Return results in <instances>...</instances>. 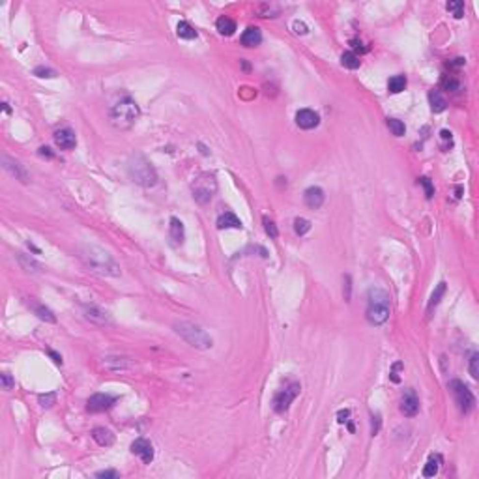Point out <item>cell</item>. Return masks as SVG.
Masks as SVG:
<instances>
[{
  "mask_svg": "<svg viewBox=\"0 0 479 479\" xmlns=\"http://www.w3.org/2000/svg\"><path fill=\"white\" fill-rule=\"evenodd\" d=\"M79 257L82 264L92 269L94 273L107 275V277H120V273H122L118 262L98 245H80Z\"/></svg>",
  "mask_w": 479,
  "mask_h": 479,
  "instance_id": "obj_1",
  "label": "cell"
},
{
  "mask_svg": "<svg viewBox=\"0 0 479 479\" xmlns=\"http://www.w3.org/2000/svg\"><path fill=\"white\" fill-rule=\"evenodd\" d=\"M389 294L386 290L374 289L369 290V296H367V311H365V317L367 322L373 326H382L386 320L389 319V313H391V301H389Z\"/></svg>",
  "mask_w": 479,
  "mask_h": 479,
  "instance_id": "obj_2",
  "label": "cell"
},
{
  "mask_svg": "<svg viewBox=\"0 0 479 479\" xmlns=\"http://www.w3.org/2000/svg\"><path fill=\"white\" fill-rule=\"evenodd\" d=\"M128 174L135 184H139L142 187H154L158 184V172L152 167V163L146 161V158H142V156L131 158L128 163Z\"/></svg>",
  "mask_w": 479,
  "mask_h": 479,
  "instance_id": "obj_3",
  "label": "cell"
},
{
  "mask_svg": "<svg viewBox=\"0 0 479 479\" xmlns=\"http://www.w3.org/2000/svg\"><path fill=\"white\" fill-rule=\"evenodd\" d=\"M174 331H176L187 345L195 346V348L208 350L213 346V339H212L200 326L193 324V322H176V324H174Z\"/></svg>",
  "mask_w": 479,
  "mask_h": 479,
  "instance_id": "obj_4",
  "label": "cell"
},
{
  "mask_svg": "<svg viewBox=\"0 0 479 479\" xmlns=\"http://www.w3.org/2000/svg\"><path fill=\"white\" fill-rule=\"evenodd\" d=\"M139 114H140L139 105L128 98V100L116 103L110 109V124L116 130H130V128H133V124L137 122Z\"/></svg>",
  "mask_w": 479,
  "mask_h": 479,
  "instance_id": "obj_5",
  "label": "cell"
},
{
  "mask_svg": "<svg viewBox=\"0 0 479 479\" xmlns=\"http://www.w3.org/2000/svg\"><path fill=\"white\" fill-rule=\"evenodd\" d=\"M215 191H217V180H215V176L212 172H200L191 184L193 199L197 200L199 204L210 202L212 197L215 195Z\"/></svg>",
  "mask_w": 479,
  "mask_h": 479,
  "instance_id": "obj_6",
  "label": "cell"
},
{
  "mask_svg": "<svg viewBox=\"0 0 479 479\" xmlns=\"http://www.w3.org/2000/svg\"><path fill=\"white\" fill-rule=\"evenodd\" d=\"M449 389H451V393H453V397L457 400V404H459L462 414H470L472 410L476 408V397H474V393L470 391V388L466 384H462L460 380H451L449 382Z\"/></svg>",
  "mask_w": 479,
  "mask_h": 479,
  "instance_id": "obj_7",
  "label": "cell"
},
{
  "mask_svg": "<svg viewBox=\"0 0 479 479\" xmlns=\"http://www.w3.org/2000/svg\"><path fill=\"white\" fill-rule=\"evenodd\" d=\"M299 393V384L298 382H292V384H289L285 389H281L279 393L273 397V410L277 412V414H283V412H287L289 410V406L292 404V400L298 397Z\"/></svg>",
  "mask_w": 479,
  "mask_h": 479,
  "instance_id": "obj_8",
  "label": "cell"
},
{
  "mask_svg": "<svg viewBox=\"0 0 479 479\" xmlns=\"http://www.w3.org/2000/svg\"><path fill=\"white\" fill-rule=\"evenodd\" d=\"M114 402H116V397L107 395V393H96V395H92V397L88 399V402H86V410L92 412V414H98V412L109 410Z\"/></svg>",
  "mask_w": 479,
  "mask_h": 479,
  "instance_id": "obj_9",
  "label": "cell"
},
{
  "mask_svg": "<svg viewBox=\"0 0 479 479\" xmlns=\"http://www.w3.org/2000/svg\"><path fill=\"white\" fill-rule=\"evenodd\" d=\"M399 408H400V412L406 416V418H414V416H418L419 399H418V395H416V391H414V389H406V391L402 393Z\"/></svg>",
  "mask_w": 479,
  "mask_h": 479,
  "instance_id": "obj_10",
  "label": "cell"
},
{
  "mask_svg": "<svg viewBox=\"0 0 479 479\" xmlns=\"http://www.w3.org/2000/svg\"><path fill=\"white\" fill-rule=\"evenodd\" d=\"M82 311H84V317L90 320V322H96L100 326H109L112 324V319L110 315L105 309H101L98 305H82Z\"/></svg>",
  "mask_w": 479,
  "mask_h": 479,
  "instance_id": "obj_11",
  "label": "cell"
},
{
  "mask_svg": "<svg viewBox=\"0 0 479 479\" xmlns=\"http://www.w3.org/2000/svg\"><path fill=\"white\" fill-rule=\"evenodd\" d=\"M131 453L139 455L144 464H150L154 460V446L146 438H137L131 444Z\"/></svg>",
  "mask_w": 479,
  "mask_h": 479,
  "instance_id": "obj_12",
  "label": "cell"
},
{
  "mask_svg": "<svg viewBox=\"0 0 479 479\" xmlns=\"http://www.w3.org/2000/svg\"><path fill=\"white\" fill-rule=\"evenodd\" d=\"M296 124L301 130H313L320 124L319 112H315L313 109H301L296 112Z\"/></svg>",
  "mask_w": 479,
  "mask_h": 479,
  "instance_id": "obj_13",
  "label": "cell"
},
{
  "mask_svg": "<svg viewBox=\"0 0 479 479\" xmlns=\"http://www.w3.org/2000/svg\"><path fill=\"white\" fill-rule=\"evenodd\" d=\"M54 142L56 146L62 150H73L77 146V137H75V131L70 128H62V130L54 131Z\"/></svg>",
  "mask_w": 479,
  "mask_h": 479,
  "instance_id": "obj_14",
  "label": "cell"
},
{
  "mask_svg": "<svg viewBox=\"0 0 479 479\" xmlns=\"http://www.w3.org/2000/svg\"><path fill=\"white\" fill-rule=\"evenodd\" d=\"M2 163H4V169L8 170L11 176H15V178L19 180V182H23V184L28 182V172H27V169L21 165L19 161L10 160L8 156H2Z\"/></svg>",
  "mask_w": 479,
  "mask_h": 479,
  "instance_id": "obj_15",
  "label": "cell"
},
{
  "mask_svg": "<svg viewBox=\"0 0 479 479\" xmlns=\"http://www.w3.org/2000/svg\"><path fill=\"white\" fill-rule=\"evenodd\" d=\"M324 199H326L324 191L320 189V187H317V186L307 187L305 193H303V200H305V204H307L311 210H319L320 206L324 204Z\"/></svg>",
  "mask_w": 479,
  "mask_h": 479,
  "instance_id": "obj_16",
  "label": "cell"
},
{
  "mask_svg": "<svg viewBox=\"0 0 479 479\" xmlns=\"http://www.w3.org/2000/svg\"><path fill=\"white\" fill-rule=\"evenodd\" d=\"M169 236L172 240V245H182L184 243V240H186V229H184V223L178 217H170Z\"/></svg>",
  "mask_w": 479,
  "mask_h": 479,
  "instance_id": "obj_17",
  "label": "cell"
},
{
  "mask_svg": "<svg viewBox=\"0 0 479 479\" xmlns=\"http://www.w3.org/2000/svg\"><path fill=\"white\" fill-rule=\"evenodd\" d=\"M103 367L109 371H128L133 367V363H131L128 358H122V356H107V358H103Z\"/></svg>",
  "mask_w": 479,
  "mask_h": 479,
  "instance_id": "obj_18",
  "label": "cell"
},
{
  "mask_svg": "<svg viewBox=\"0 0 479 479\" xmlns=\"http://www.w3.org/2000/svg\"><path fill=\"white\" fill-rule=\"evenodd\" d=\"M92 438L96 440V444L101 446V448H109V446L114 444V434L109 429H105V427H96L92 430Z\"/></svg>",
  "mask_w": 479,
  "mask_h": 479,
  "instance_id": "obj_19",
  "label": "cell"
},
{
  "mask_svg": "<svg viewBox=\"0 0 479 479\" xmlns=\"http://www.w3.org/2000/svg\"><path fill=\"white\" fill-rule=\"evenodd\" d=\"M260 41H262V32L257 27H249L241 34V45H245V47H257L260 45Z\"/></svg>",
  "mask_w": 479,
  "mask_h": 479,
  "instance_id": "obj_20",
  "label": "cell"
},
{
  "mask_svg": "<svg viewBox=\"0 0 479 479\" xmlns=\"http://www.w3.org/2000/svg\"><path fill=\"white\" fill-rule=\"evenodd\" d=\"M217 229L223 230V229H243V225H241V221L232 213V212H225L223 215H219V219H217Z\"/></svg>",
  "mask_w": 479,
  "mask_h": 479,
  "instance_id": "obj_21",
  "label": "cell"
},
{
  "mask_svg": "<svg viewBox=\"0 0 479 479\" xmlns=\"http://www.w3.org/2000/svg\"><path fill=\"white\" fill-rule=\"evenodd\" d=\"M429 103H430V110H432V112H444L446 107H448V101H446V98L440 94L438 90L429 92Z\"/></svg>",
  "mask_w": 479,
  "mask_h": 479,
  "instance_id": "obj_22",
  "label": "cell"
},
{
  "mask_svg": "<svg viewBox=\"0 0 479 479\" xmlns=\"http://www.w3.org/2000/svg\"><path fill=\"white\" fill-rule=\"evenodd\" d=\"M215 28L219 30L221 36H232L234 32H236V23L230 19V17H219V19L215 21Z\"/></svg>",
  "mask_w": 479,
  "mask_h": 479,
  "instance_id": "obj_23",
  "label": "cell"
},
{
  "mask_svg": "<svg viewBox=\"0 0 479 479\" xmlns=\"http://www.w3.org/2000/svg\"><path fill=\"white\" fill-rule=\"evenodd\" d=\"M440 464H442V457L440 455H430L427 464H425V468H423V476L425 478H434L438 474Z\"/></svg>",
  "mask_w": 479,
  "mask_h": 479,
  "instance_id": "obj_24",
  "label": "cell"
},
{
  "mask_svg": "<svg viewBox=\"0 0 479 479\" xmlns=\"http://www.w3.org/2000/svg\"><path fill=\"white\" fill-rule=\"evenodd\" d=\"M176 34H178V38H182V40H195L197 38V30L193 28L189 23H186V21H180L178 25H176Z\"/></svg>",
  "mask_w": 479,
  "mask_h": 479,
  "instance_id": "obj_25",
  "label": "cell"
},
{
  "mask_svg": "<svg viewBox=\"0 0 479 479\" xmlns=\"http://www.w3.org/2000/svg\"><path fill=\"white\" fill-rule=\"evenodd\" d=\"M341 64H343L346 70H358L359 66H361V60H359V56L356 54V53L348 51V53H345V54L341 56Z\"/></svg>",
  "mask_w": 479,
  "mask_h": 479,
  "instance_id": "obj_26",
  "label": "cell"
},
{
  "mask_svg": "<svg viewBox=\"0 0 479 479\" xmlns=\"http://www.w3.org/2000/svg\"><path fill=\"white\" fill-rule=\"evenodd\" d=\"M388 88L391 94H399L406 88V77L404 75H393L388 82Z\"/></svg>",
  "mask_w": 479,
  "mask_h": 479,
  "instance_id": "obj_27",
  "label": "cell"
},
{
  "mask_svg": "<svg viewBox=\"0 0 479 479\" xmlns=\"http://www.w3.org/2000/svg\"><path fill=\"white\" fill-rule=\"evenodd\" d=\"M386 126H388L389 131H391L395 137H402V135L406 133V126H404V122H402V120L388 118V120H386Z\"/></svg>",
  "mask_w": 479,
  "mask_h": 479,
  "instance_id": "obj_28",
  "label": "cell"
},
{
  "mask_svg": "<svg viewBox=\"0 0 479 479\" xmlns=\"http://www.w3.org/2000/svg\"><path fill=\"white\" fill-rule=\"evenodd\" d=\"M446 294V283L442 281V283H438V287H436V290L432 292V296H430V301H429V311H432V307H436L440 303V299H442V296Z\"/></svg>",
  "mask_w": 479,
  "mask_h": 479,
  "instance_id": "obj_29",
  "label": "cell"
},
{
  "mask_svg": "<svg viewBox=\"0 0 479 479\" xmlns=\"http://www.w3.org/2000/svg\"><path fill=\"white\" fill-rule=\"evenodd\" d=\"M440 148L444 150V152H449V150L453 148V133L448 130H442L440 131Z\"/></svg>",
  "mask_w": 479,
  "mask_h": 479,
  "instance_id": "obj_30",
  "label": "cell"
},
{
  "mask_svg": "<svg viewBox=\"0 0 479 479\" xmlns=\"http://www.w3.org/2000/svg\"><path fill=\"white\" fill-rule=\"evenodd\" d=\"M446 10H448L455 19H460V17L464 15V4H462V2H457V0H453V2H448V4H446Z\"/></svg>",
  "mask_w": 479,
  "mask_h": 479,
  "instance_id": "obj_31",
  "label": "cell"
},
{
  "mask_svg": "<svg viewBox=\"0 0 479 479\" xmlns=\"http://www.w3.org/2000/svg\"><path fill=\"white\" fill-rule=\"evenodd\" d=\"M311 230V221L309 219H303V217H298V219H294V232L298 234V236H303V234H307Z\"/></svg>",
  "mask_w": 479,
  "mask_h": 479,
  "instance_id": "obj_32",
  "label": "cell"
},
{
  "mask_svg": "<svg viewBox=\"0 0 479 479\" xmlns=\"http://www.w3.org/2000/svg\"><path fill=\"white\" fill-rule=\"evenodd\" d=\"M36 315H38L41 320L51 322V324H54V322H56V317L53 315V311L47 309V307H43V305H38V307H36Z\"/></svg>",
  "mask_w": 479,
  "mask_h": 479,
  "instance_id": "obj_33",
  "label": "cell"
},
{
  "mask_svg": "<svg viewBox=\"0 0 479 479\" xmlns=\"http://www.w3.org/2000/svg\"><path fill=\"white\" fill-rule=\"evenodd\" d=\"M259 13H260V17H277L279 8L273 6V4H262V6L259 8Z\"/></svg>",
  "mask_w": 479,
  "mask_h": 479,
  "instance_id": "obj_34",
  "label": "cell"
},
{
  "mask_svg": "<svg viewBox=\"0 0 479 479\" xmlns=\"http://www.w3.org/2000/svg\"><path fill=\"white\" fill-rule=\"evenodd\" d=\"M262 223H264V230H266V234H268L269 238H277V236H279V230H277V227H275L273 221L268 219V217H264Z\"/></svg>",
  "mask_w": 479,
  "mask_h": 479,
  "instance_id": "obj_35",
  "label": "cell"
},
{
  "mask_svg": "<svg viewBox=\"0 0 479 479\" xmlns=\"http://www.w3.org/2000/svg\"><path fill=\"white\" fill-rule=\"evenodd\" d=\"M442 86H444L446 90H453V92H455V90H459L460 84H459V80L455 79V77H451V75H444V77H442Z\"/></svg>",
  "mask_w": 479,
  "mask_h": 479,
  "instance_id": "obj_36",
  "label": "cell"
},
{
  "mask_svg": "<svg viewBox=\"0 0 479 479\" xmlns=\"http://www.w3.org/2000/svg\"><path fill=\"white\" fill-rule=\"evenodd\" d=\"M470 374L472 378H479V354H472L470 358Z\"/></svg>",
  "mask_w": 479,
  "mask_h": 479,
  "instance_id": "obj_37",
  "label": "cell"
},
{
  "mask_svg": "<svg viewBox=\"0 0 479 479\" xmlns=\"http://www.w3.org/2000/svg\"><path fill=\"white\" fill-rule=\"evenodd\" d=\"M419 186H423L427 199H432V197H434V186L430 184V180L427 178V176H421V178H419Z\"/></svg>",
  "mask_w": 479,
  "mask_h": 479,
  "instance_id": "obj_38",
  "label": "cell"
},
{
  "mask_svg": "<svg viewBox=\"0 0 479 479\" xmlns=\"http://www.w3.org/2000/svg\"><path fill=\"white\" fill-rule=\"evenodd\" d=\"M56 402V393H47V395H40V404L43 408H51Z\"/></svg>",
  "mask_w": 479,
  "mask_h": 479,
  "instance_id": "obj_39",
  "label": "cell"
},
{
  "mask_svg": "<svg viewBox=\"0 0 479 479\" xmlns=\"http://www.w3.org/2000/svg\"><path fill=\"white\" fill-rule=\"evenodd\" d=\"M0 380H2V389H6V391H10L15 386V380H13V376H11L10 373H2Z\"/></svg>",
  "mask_w": 479,
  "mask_h": 479,
  "instance_id": "obj_40",
  "label": "cell"
},
{
  "mask_svg": "<svg viewBox=\"0 0 479 479\" xmlns=\"http://www.w3.org/2000/svg\"><path fill=\"white\" fill-rule=\"evenodd\" d=\"M19 260H21V264H23L25 268L28 269V271H32L30 268H34V271H38V269H40V264H36V262H34L32 259L27 260V259H25V255H21V253H19Z\"/></svg>",
  "mask_w": 479,
  "mask_h": 479,
  "instance_id": "obj_41",
  "label": "cell"
},
{
  "mask_svg": "<svg viewBox=\"0 0 479 479\" xmlns=\"http://www.w3.org/2000/svg\"><path fill=\"white\" fill-rule=\"evenodd\" d=\"M34 75H38V77H54L56 73H54V70H49V68H36Z\"/></svg>",
  "mask_w": 479,
  "mask_h": 479,
  "instance_id": "obj_42",
  "label": "cell"
},
{
  "mask_svg": "<svg viewBox=\"0 0 479 479\" xmlns=\"http://www.w3.org/2000/svg\"><path fill=\"white\" fill-rule=\"evenodd\" d=\"M292 28H294V32H296V34H307V30H309L305 23H301V21H298V19L292 23Z\"/></svg>",
  "mask_w": 479,
  "mask_h": 479,
  "instance_id": "obj_43",
  "label": "cell"
},
{
  "mask_svg": "<svg viewBox=\"0 0 479 479\" xmlns=\"http://www.w3.org/2000/svg\"><path fill=\"white\" fill-rule=\"evenodd\" d=\"M118 476H120V474L116 472V470H101V472H98V474H96V478H105V479H107V478L116 479Z\"/></svg>",
  "mask_w": 479,
  "mask_h": 479,
  "instance_id": "obj_44",
  "label": "cell"
},
{
  "mask_svg": "<svg viewBox=\"0 0 479 479\" xmlns=\"http://www.w3.org/2000/svg\"><path fill=\"white\" fill-rule=\"evenodd\" d=\"M350 416V410H339V414H337V418H339V423H345V421H348Z\"/></svg>",
  "mask_w": 479,
  "mask_h": 479,
  "instance_id": "obj_45",
  "label": "cell"
},
{
  "mask_svg": "<svg viewBox=\"0 0 479 479\" xmlns=\"http://www.w3.org/2000/svg\"><path fill=\"white\" fill-rule=\"evenodd\" d=\"M49 356H51V358H53V359H54V363H58V365H62V356H60V354H56L54 350H49Z\"/></svg>",
  "mask_w": 479,
  "mask_h": 479,
  "instance_id": "obj_46",
  "label": "cell"
},
{
  "mask_svg": "<svg viewBox=\"0 0 479 479\" xmlns=\"http://www.w3.org/2000/svg\"><path fill=\"white\" fill-rule=\"evenodd\" d=\"M40 156H45V158H53V152L47 146H41L40 148Z\"/></svg>",
  "mask_w": 479,
  "mask_h": 479,
  "instance_id": "obj_47",
  "label": "cell"
},
{
  "mask_svg": "<svg viewBox=\"0 0 479 479\" xmlns=\"http://www.w3.org/2000/svg\"><path fill=\"white\" fill-rule=\"evenodd\" d=\"M345 281H346V294H345V298H346V301H350V275H345Z\"/></svg>",
  "mask_w": 479,
  "mask_h": 479,
  "instance_id": "obj_48",
  "label": "cell"
}]
</instances>
